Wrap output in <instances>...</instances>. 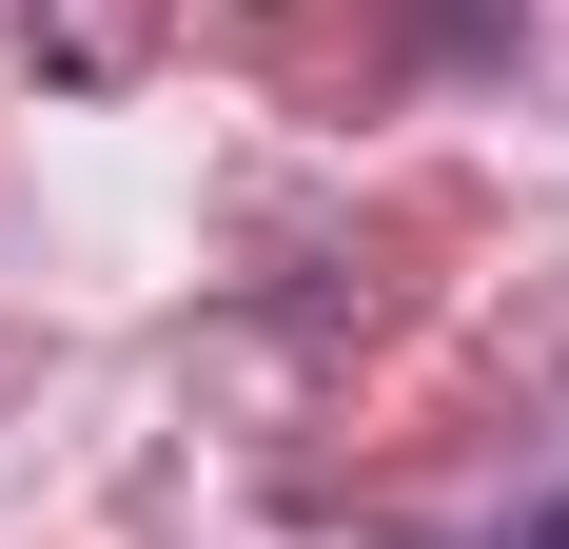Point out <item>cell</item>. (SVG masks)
<instances>
[{
	"instance_id": "cell-1",
	"label": "cell",
	"mask_w": 569,
	"mask_h": 549,
	"mask_svg": "<svg viewBox=\"0 0 569 549\" xmlns=\"http://www.w3.org/2000/svg\"><path fill=\"white\" fill-rule=\"evenodd\" d=\"M530 549H569V510H550V530H530Z\"/></svg>"
}]
</instances>
